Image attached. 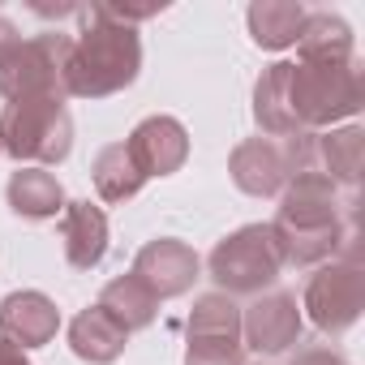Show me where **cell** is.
I'll use <instances>...</instances> for the list:
<instances>
[{
    "mask_svg": "<svg viewBox=\"0 0 365 365\" xmlns=\"http://www.w3.org/2000/svg\"><path fill=\"white\" fill-rule=\"evenodd\" d=\"M352 202H356V194L348 202H339V190L318 172L288 176V185L279 194V211L271 220L284 271H314V267L331 262Z\"/></svg>",
    "mask_w": 365,
    "mask_h": 365,
    "instance_id": "1",
    "label": "cell"
},
{
    "mask_svg": "<svg viewBox=\"0 0 365 365\" xmlns=\"http://www.w3.org/2000/svg\"><path fill=\"white\" fill-rule=\"evenodd\" d=\"M82 31L69 43L65 61V95L69 99H108L138 82L142 73V39L129 26L103 22L91 5L78 9Z\"/></svg>",
    "mask_w": 365,
    "mask_h": 365,
    "instance_id": "2",
    "label": "cell"
},
{
    "mask_svg": "<svg viewBox=\"0 0 365 365\" xmlns=\"http://www.w3.org/2000/svg\"><path fill=\"white\" fill-rule=\"evenodd\" d=\"M73 150V116L61 95L14 99L0 112V155L18 168H56Z\"/></svg>",
    "mask_w": 365,
    "mask_h": 365,
    "instance_id": "3",
    "label": "cell"
},
{
    "mask_svg": "<svg viewBox=\"0 0 365 365\" xmlns=\"http://www.w3.org/2000/svg\"><path fill=\"white\" fill-rule=\"evenodd\" d=\"M365 103L361 61H292V112L305 133L335 129L339 120H356Z\"/></svg>",
    "mask_w": 365,
    "mask_h": 365,
    "instance_id": "4",
    "label": "cell"
},
{
    "mask_svg": "<svg viewBox=\"0 0 365 365\" xmlns=\"http://www.w3.org/2000/svg\"><path fill=\"white\" fill-rule=\"evenodd\" d=\"M207 275L215 284V292L232 297V301H254L262 292L275 288V279L284 275V258L275 245L271 224H245L237 232H228L211 254H207Z\"/></svg>",
    "mask_w": 365,
    "mask_h": 365,
    "instance_id": "5",
    "label": "cell"
},
{
    "mask_svg": "<svg viewBox=\"0 0 365 365\" xmlns=\"http://www.w3.org/2000/svg\"><path fill=\"white\" fill-rule=\"evenodd\" d=\"M73 35L65 31H43L31 39H14L0 52V99H39V95H61L65 99V61H69Z\"/></svg>",
    "mask_w": 365,
    "mask_h": 365,
    "instance_id": "6",
    "label": "cell"
},
{
    "mask_svg": "<svg viewBox=\"0 0 365 365\" xmlns=\"http://www.w3.org/2000/svg\"><path fill=\"white\" fill-rule=\"evenodd\" d=\"M284 159H288V176L318 172L335 190L356 194L361 163H365V129L356 120H348V125H335L322 133H297L284 142Z\"/></svg>",
    "mask_w": 365,
    "mask_h": 365,
    "instance_id": "7",
    "label": "cell"
},
{
    "mask_svg": "<svg viewBox=\"0 0 365 365\" xmlns=\"http://www.w3.org/2000/svg\"><path fill=\"white\" fill-rule=\"evenodd\" d=\"M361 309H365V267L331 258L309 271L301 288V318H309L314 331L344 335L348 327H356Z\"/></svg>",
    "mask_w": 365,
    "mask_h": 365,
    "instance_id": "8",
    "label": "cell"
},
{
    "mask_svg": "<svg viewBox=\"0 0 365 365\" xmlns=\"http://www.w3.org/2000/svg\"><path fill=\"white\" fill-rule=\"evenodd\" d=\"M185 365H245L241 339V305L224 292L194 297L185 318Z\"/></svg>",
    "mask_w": 365,
    "mask_h": 365,
    "instance_id": "9",
    "label": "cell"
},
{
    "mask_svg": "<svg viewBox=\"0 0 365 365\" xmlns=\"http://www.w3.org/2000/svg\"><path fill=\"white\" fill-rule=\"evenodd\" d=\"M305 335V318H301V301L297 292H284V288H271L262 297H254L245 309H241V339H245V352H258V356H279V352H292Z\"/></svg>",
    "mask_w": 365,
    "mask_h": 365,
    "instance_id": "10",
    "label": "cell"
},
{
    "mask_svg": "<svg viewBox=\"0 0 365 365\" xmlns=\"http://www.w3.org/2000/svg\"><path fill=\"white\" fill-rule=\"evenodd\" d=\"M133 275L159 301H172V297H185L202 279V258H198V250L190 241H180V237H155V241H146L138 250Z\"/></svg>",
    "mask_w": 365,
    "mask_h": 365,
    "instance_id": "11",
    "label": "cell"
},
{
    "mask_svg": "<svg viewBox=\"0 0 365 365\" xmlns=\"http://www.w3.org/2000/svg\"><path fill=\"white\" fill-rule=\"evenodd\" d=\"M133 163L142 168V176H172L185 168L190 159V129L176 116H146L133 125V133L125 138Z\"/></svg>",
    "mask_w": 365,
    "mask_h": 365,
    "instance_id": "12",
    "label": "cell"
},
{
    "mask_svg": "<svg viewBox=\"0 0 365 365\" xmlns=\"http://www.w3.org/2000/svg\"><path fill=\"white\" fill-rule=\"evenodd\" d=\"M56 331H61V309L52 297L22 288L0 301V339H9L18 352H35V348L52 344Z\"/></svg>",
    "mask_w": 365,
    "mask_h": 365,
    "instance_id": "13",
    "label": "cell"
},
{
    "mask_svg": "<svg viewBox=\"0 0 365 365\" xmlns=\"http://www.w3.org/2000/svg\"><path fill=\"white\" fill-rule=\"evenodd\" d=\"M228 176L232 185L250 198H279L288 185V159H284V142L271 138H245L232 146L228 155Z\"/></svg>",
    "mask_w": 365,
    "mask_h": 365,
    "instance_id": "14",
    "label": "cell"
},
{
    "mask_svg": "<svg viewBox=\"0 0 365 365\" xmlns=\"http://www.w3.org/2000/svg\"><path fill=\"white\" fill-rule=\"evenodd\" d=\"M254 125L262 129V138H297L305 133L297 112H292V61H275L262 69V78L254 82Z\"/></svg>",
    "mask_w": 365,
    "mask_h": 365,
    "instance_id": "15",
    "label": "cell"
},
{
    "mask_svg": "<svg viewBox=\"0 0 365 365\" xmlns=\"http://www.w3.org/2000/svg\"><path fill=\"white\" fill-rule=\"evenodd\" d=\"M61 245H65V262L73 271H95L108 258V215L91 202H65L61 211Z\"/></svg>",
    "mask_w": 365,
    "mask_h": 365,
    "instance_id": "16",
    "label": "cell"
},
{
    "mask_svg": "<svg viewBox=\"0 0 365 365\" xmlns=\"http://www.w3.org/2000/svg\"><path fill=\"white\" fill-rule=\"evenodd\" d=\"M5 198H9V211L26 224H48L65 211V185L48 172V168H18L5 185Z\"/></svg>",
    "mask_w": 365,
    "mask_h": 365,
    "instance_id": "17",
    "label": "cell"
},
{
    "mask_svg": "<svg viewBox=\"0 0 365 365\" xmlns=\"http://www.w3.org/2000/svg\"><path fill=\"white\" fill-rule=\"evenodd\" d=\"M125 344H129V331L108 309H99V305H86L69 322V348L86 365H112V361H120Z\"/></svg>",
    "mask_w": 365,
    "mask_h": 365,
    "instance_id": "18",
    "label": "cell"
},
{
    "mask_svg": "<svg viewBox=\"0 0 365 365\" xmlns=\"http://www.w3.org/2000/svg\"><path fill=\"white\" fill-rule=\"evenodd\" d=\"M305 18H309V9L297 5V0H258V5H250V14H245V22H250V39H254L262 52L297 48Z\"/></svg>",
    "mask_w": 365,
    "mask_h": 365,
    "instance_id": "19",
    "label": "cell"
},
{
    "mask_svg": "<svg viewBox=\"0 0 365 365\" xmlns=\"http://www.w3.org/2000/svg\"><path fill=\"white\" fill-rule=\"evenodd\" d=\"M99 309H108L129 335H138V331H146L155 318H159V297L129 271V275H116V279H108L103 284V292H99V301H95Z\"/></svg>",
    "mask_w": 365,
    "mask_h": 365,
    "instance_id": "20",
    "label": "cell"
},
{
    "mask_svg": "<svg viewBox=\"0 0 365 365\" xmlns=\"http://www.w3.org/2000/svg\"><path fill=\"white\" fill-rule=\"evenodd\" d=\"M356 56V35L339 14L309 9L301 39H297V61H348Z\"/></svg>",
    "mask_w": 365,
    "mask_h": 365,
    "instance_id": "21",
    "label": "cell"
},
{
    "mask_svg": "<svg viewBox=\"0 0 365 365\" xmlns=\"http://www.w3.org/2000/svg\"><path fill=\"white\" fill-rule=\"evenodd\" d=\"M91 180H95V194H99L103 202H129V198H138L142 185H146V176H142V168L133 163V155H129L125 142H108V146L95 155Z\"/></svg>",
    "mask_w": 365,
    "mask_h": 365,
    "instance_id": "22",
    "label": "cell"
},
{
    "mask_svg": "<svg viewBox=\"0 0 365 365\" xmlns=\"http://www.w3.org/2000/svg\"><path fill=\"white\" fill-rule=\"evenodd\" d=\"M103 22H116V26H129V31H138L142 22H150L155 14H163L168 5H163V0H146V5H129V0H125V5H120V0H95V5H91Z\"/></svg>",
    "mask_w": 365,
    "mask_h": 365,
    "instance_id": "23",
    "label": "cell"
},
{
    "mask_svg": "<svg viewBox=\"0 0 365 365\" xmlns=\"http://www.w3.org/2000/svg\"><path fill=\"white\" fill-rule=\"evenodd\" d=\"M292 365H348V361H344V352L331 348V344H309V348H301V352L292 356Z\"/></svg>",
    "mask_w": 365,
    "mask_h": 365,
    "instance_id": "24",
    "label": "cell"
},
{
    "mask_svg": "<svg viewBox=\"0 0 365 365\" xmlns=\"http://www.w3.org/2000/svg\"><path fill=\"white\" fill-rule=\"evenodd\" d=\"M0 365H31V361H26V352H18L9 339H0Z\"/></svg>",
    "mask_w": 365,
    "mask_h": 365,
    "instance_id": "25",
    "label": "cell"
},
{
    "mask_svg": "<svg viewBox=\"0 0 365 365\" xmlns=\"http://www.w3.org/2000/svg\"><path fill=\"white\" fill-rule=\"evenodd\" d=\"M31 9H35L39 18H69V14H78V5H56V9H52V5H31Z\"/></svg>",
    "mask_w": 365,
    "mask_h": 365,
    "instance_id": "26",
    "label": "cell"
},
{
    "mask_svg": "<svg viewBox=\"0 0 365 365\" xmlns=\"http://www.w3.org/2000/svg\"><path fill=\"white\" fill-rule=\"evenodd\" d=\"M14 39H18V26H14L9 18H0V52H5V48L14 43Z\"/></svg>",
    "mask_w": 365,
    "mask_h": 365,
    "instance_id": "27",
    "label": "cell"
}]
</instances>
